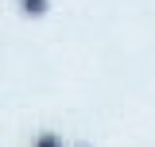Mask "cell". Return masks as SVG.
<instances>
[{"mask_svg": "<svg viewBox=\"0 0 155 147\" xmlns=\"http://www.w3.org/2000/svg\"><path fill=\"white\" fill-rule=\"evenodd\" d=\"M19 8H23V16L39 19V16H47V8H51V0H19Z\"/></svg>", "mask_w": 155, "mask_h": 147, "instance_id": "cell-1", "label": "cell"}, {"mask_svg": "<svg viewBox=\"0 0 155 147\" xmlns=\"http://www.w3.org/2000/svg\"><path fill=\"white\" fill-rule=\"evenodd\" d=\"M35 147H62V143H58V136H54V132H43V136L35 139Z\"/></svg>", "mask_w": 155, "mask_h": 147, "instance_id": "cell-2", "label": "cell"}, {"mask_svg": "<svg viewBox=\"0 0 155 147\" xmlns=\"http://www.w3.org/2000/svg\"><path fill=\"white\" fill-rule=\"evenodd\" d=\"M81 147H85V143H81Z\"/></svg>", "mask_w": 155, "mask_h": 147, "instance_id": "cell-3", "label": "cell"}]
</instances>
